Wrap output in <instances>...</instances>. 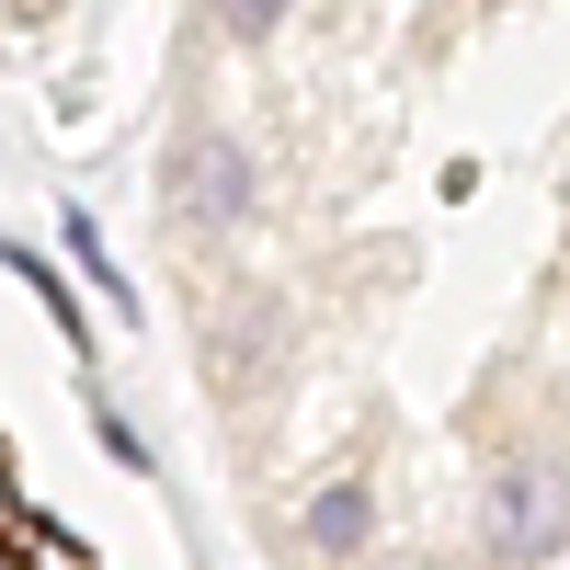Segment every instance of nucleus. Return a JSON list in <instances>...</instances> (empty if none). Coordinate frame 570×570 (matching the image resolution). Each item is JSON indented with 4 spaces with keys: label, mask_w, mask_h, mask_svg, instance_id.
<instances>
[{
    "label": "nucleus",
    "mask_w": 570,
    "mask_h": 570,
    "mask_svg": "<svg viewBox=\"0 0 570 570\" xmlns=\"http://www.w3.org/2000/svg\"><path fill=\"white\" fill-rule=\"evenodd\" d=\"M548 537H559V480H548V468H513V480L491 491V548L525 559V548H548Z\"/></svg>",
    "instance_id": "obj_1"
},
{
    "label": "nucleus",
    "mask_w": 570,
    "mask_h": 570,
    "mask_svg": "<svg viewBox=\"0 0 570 570\" xmlns=\"http://www.w3.org/2000/svg\"><path fill=\"white\" fill-rule=\"evenodd\" d=\"M183 206L195 217H240L252 206V160L217 149V137H195V149H183Z\"/></svg>",
    "instance_id": "obj_2"
},
{
    "label": "nucleus",
    "mask_w": 570,
    "mask_h": 570,
    "mask_svg": "<svg viewBox=\"0 0 570 570\" xmlns=\"http://www.w3.org/2000/svg\"><path fill=\"white\" fill-rule=\"evenodd\" d=\"M365 525H376V502H365L354 480H331V491L308 502V548H320V559H354V548H365Z\"/></svg>",
    "instance_id": "obj_3"
},
{
    "label": "nucleus",
    "mask_w": 570,
    "mask_h": 570,
    "mask_svg": "<svg viewBox=\"0 0 570 570\" xmlns=\"http://www.w3.org/2000/svg\"><path fill=\"white\" fill-rule=\"evenodd\" d=\"M217 23H228V35H274L285 0H217Z\"/></svg>",
    "instance_id": "obj_4"
}]
</instances>
